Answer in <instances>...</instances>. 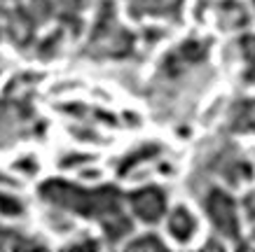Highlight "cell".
Here are the masks:
<instances>
[{
    "label": "cell",
    "mask_w": 255,
    "mask_h": 252,
    "mask_svg": "<svg viewBox=\"0 0 255 252\" xmlns=\"http://www.w3.org/2000/svg\"><path fill=\"white\" fill-rule=\"evenodd\" d=\"M209 40L187 38L162 56L152 80L143 89L155 119L162 124H180L192 117L213 77L209 68Z\"/></svg>",
    "instance_id": "7a4b0ae2"
},
{
    "label": "cell",
    "mask_w": 255,
    "mask_h": 252,
    "mask_svg": "<svg viewBox=\"0 0 255 252\" xmlns=\"http://www.w3.org/2000/svg\"><path fill=\"white\" fill-rule=\"evenodd\" d=\"M133 19H162V21H180L185 0H124Z\"/></svg>",
    "instance_id": "9c48e42d"
},
{
    "label": "cell",
    "mask_w": 255,
    "mask_h": 252,
    "mask_svg": "<svg viewBox=\"0 0 255 252\" xmlns=\"http://www.w3.org/2000/svg\"><path fill=\"white\" fill-rule=\"evenodd\" d=\"M138 38L117 16L115 0H96L92 28L78 56L92 63H122L136 59Z\"/></svg>",
    "instance_id": "277c9868"
},
{
    "label": "cell",
    "mask_w": 255,
    "mask_h": 252,
    "mask_svg": "<svg viewBox=\"0 0 255 252\" xmlns=\"http://www.w3.org/2000/svg\"><path fill=\"white\" fill-rule=\"evenodd\" d=\"M40 248H47L42 238L16 227L0 224V250H40Z\"/></svg>",
    "instance_id": "8fae6325"
},
{
    "label": "cell",
    "mask_w": 255,
    "mask_h": 252,
    "mask_svg": "<svg viewBox=\"0 0 255 252\" xmlns=\"http://www.w3.org/2000/svg\"><path fill=\"white\" fill-rule=\"evenodd\" d=\"M127 206L143 224H157L169 210V196L159 184H143L127 194Z\"/></svg>",
    "instance_id": "ba28073f"
},
{
    "label": "cell",
    "mask_w": 255,
    "mask_h": 252,
    "mask_svg": "<svg viewBox=\"0 0 255 252\" xmlns=\"http://www.w3.org/2000/svg\"><path fill=\"white\" fill-rule=\"evenodd\" d=\"M0 215H2V217H9V220H16V217L26 215V203H23L16 194L7 191V187L0 189Z\"/></svg>",
    "instance_id": "4fadbf2b"
},
{
    "label": "cell",
    "mask_w": 255,
    "mask_h": 252,
    "mask_svg": "<svg viewBox=\"0 0 255 252\" xmlns=\"http://www.w3.org/2000/svg\"><path fill=\"white\" fill-rule=\"evenodd\" d=\"M0 184H2V187H16V180H12V177H7V175H0Z\"/></svg>",
    "instance_id": "ac0fdd59"
},
{
    "label": "cell",
    "mask_w": 255,
    "mask_h": 252,
    "mask_svg": "<svg viewBox=\"0 0 255 252\" xmlns=\"http://www.w3.org/2000/svg\"><path fill=\"white\" fill-rule=\"evenodd\" d=\"M197 231V217L190 213V208L176 206L169 213V234L178 243H187Z\"/></svg>",
    "instance_id": "7c38bea8"
},
{
    "label": "cell",
    "mask_w": 255,
    "mask_h": 252,
    "mask_svg": "<svg viewBox=\"0 0 255 252\" xmlns=\"http://www.w3.org/2000/svg\"><path fill=\"white\" fill-rule=\"evenodd\" d=\"M42 133L45 122L33 103V84L23 77V84H12L9 91L0 96V147H14Z\"/></svg>",
    "instance_id": "8992f818"
},
{
    "label": "cell",
    "mask_w": 255,
    "mask_h": 252,
    "mask_svg": "<svg viewBox=\"0 0 255 252\" xmlns=\"http://www.w3.org/2000/svg\"><path fill=\"white\" fill-rule=\"evenodd\" d=\"M16 168H19V170H26L28 175H33V173L38 170V164H35V159H33V157H28L26 161H19V164H16Z\"/></svg>",
    "instance_id": "e0dca14e"
},
{
    "label": "cell",
    "mask_w": 255,
    "mask_h": 252,
    "mask_svg": "<svg viewBox=\"0 0 255 252\" xmlns=\"http://www.w3.org/2000/svg\"><path fill=\"white\" fill-rule=\"evenodd\" d=\"M162 152H164L162 145H157V143H143V145H138L131 152H127L122 159L117 161V166H115L117 175H133L143 166L155 164L162 157Z\"/></svg>",
    "instance_id": "30bf717a"
},
{
    "label": "cell",
    "mask_w": 255,
    "mask_h": 252,
    "mask_svg": "<svg viewBox=\"0 0 255 252\" xmlns=\"http://www.w3.org/2000/svg\"><path fill=\"white\" fill-rule=\"evenodd\" d=\"M253 236H255V234H253Z\"/></svg>",
    "instance_id": "d6986e66"
},
{
    "label": "cell",
    "mask_w": 255,
    "mask_h": 252,
    "mask_svg": "<svg viewBox=\"0 0 255 252\" xmlns=\"http://www.w3.org/2000/svg\"><path fill=\"white\" fill-rule=\"evenodd\" d=\"M38 199L52 210L68 217H85L96 222L108 245L122 243L131 236L133 220L124 210V196L115 184H80L73 180L52 177L38 187Z\"/></svg>",
    "instance_id": "3957f363"
},
{
    "label": "cell",
    "mask_w": 255,
    "mask_h": 252,
    "mask_svg": "<svg viewBox=\"0 0 255 252\" xmlns=\"http://www.w3.org/2000/svg\"><path fill=\"white\" fill-rule=\"evenodd\" d=\"M194 196L199 199L209 222L213 224V229L218 231V236L239 241V236H241L239 210H237V203H234L230 191H225L223 187H218V184L211 182V184H206L204 189L197 191Z\"/></svg>",
    "instance_id": "52a82bcc"
},
{
    "label": "cell",
    "mask_w": 255,
    "mask_h": 252,
    "mask_svg": "<svg viewBox=\"0 0 255 252\" xmlns=\"http://www.w3.org/2000/svg\"><path fill=\"white\" fill-rule=\"evenodd\" d=\"M89 0H0V42L52 61L82 35Z\"/></svg>",
    "instance_id": "6da1fadb"
},
{
    "label": "cell",
    "mask_w": 255,
    "mask_h": 252,
    "mask_svg": "<svg viewBox=\"0 0 255 252\" xmlns=\"http://www.w3.org/2000/svg\"><path fill=\"white\" fill-rule=\"evenodd\" d=\"M89 161H92V157H89V154L73 152V154L61 157V159H59V166H61V168H82L85 164H89Z\"/></svg>",
    "instance_id": "9a60e30c"
},
{
    "label": "cell",
    "mask_w": 255,
    "mask_h": 252,
    "mask_svg": "<svg viewBox=\"0 0 255 252\" xmlns=\"http://www.w3.org/2000/svg\"><path fill=\"white\" fill-rule=\"evenodd\" d=\"M253 173V166L246 161V157L237 150V145L220 140V138H211L209 143H204L199 154L194 157L192 173L187 177V189L197 194L204 189L206 184H211V177H223L227 184H241L248 180Z\"/></svg>",
    "instance_id": "5b68a950"
},
{
    "label": "cell",
    "mask_w": 255,
    "mask_h": 252,
    "mask_svg": "<svg viewBox=\"0 0 255 252\" xmlns=\"http://www.w3.org/2000/svg\"><path fill=\"white\" fill-rule=\"evenodd\" d=\"M66 248H101V241H94V238H75L66 243Z\"/></svg>",
    "instance_id": "2e32d148"
},
{
    "label": "cell",
    "mask_w": 255,
    "mask_h": 252,
    "mask_svg": "<svg viewBox=\"0 0 255 252\" xmlns=\"http://www.w3.org/2000/svg\"><path fill=\"white\" fill-rule=\"evenodd\" d=\"M127 250H166V243L157 234H140L127 243Z\"/></svg>",
    "instance_id": "5bb4252c"
}]
</instances>
